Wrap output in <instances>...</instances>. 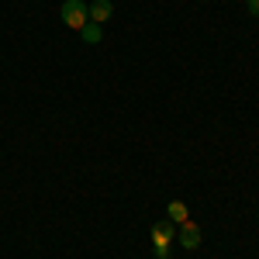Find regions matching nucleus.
<instances>
[{
    "label": "nucleus",
    "mask_w": 259,
    "mask_h": 259,
    "mask_svg": "<svg viewBox=\"0 0 259 259\" xmlns=\"http://www.w3.org/2000/svg\"><path fill=\"white\" fill-rule=\"evenodd\" d=\"M59 18L66 21V28H73V31H80L83 24L90 21V7L83 4V0H66L59 11Z\"/></svg>",
    "instance_id": "f257e3e1"
},
{
    "label": "nucleus",
    "mask_w": 259,
    "mask_h": 259,
    "mask_svg": "<svg viewBox=\"0 0 259 259\" xmlns=\"http://www.w3.org/2000/svg\"><path fill=\"white\" fill-rule=\"evenodd\" d=\"M173 242V221H156L152 225V245L156 249H169Z\"/></svg>",
    "instance_id": "f03ea898"
},
{
    "label": "nucleus",
    "mask_w": 259,
    "mask_h": 259,
    "mask_svg": "<svg viewBox=\"0 0 259 259\" xmlns=\"http://www.w3.org/2000/svg\"><path fill=\"white\" fill-rule=\"evenodd\" d=\"M180 245H183V249H197L200 245V228L194 221H183V225H180Z\"/></svg>",
    "instance_id": "7ed1b4c3"
},
{
    "label": "nucleus",
    "mask_w": 259,
    "mask_h": 259,
    "mask_svg": "<svg viewBox=\"0 0 259 259\" xmlns=\"http://www.w3.org/2000/svg\"><path fill=\"white\" fill-rule=\"evenodd\" d=\"M87 7H90V21H97V24L111 21V14H114L111 0H94V4H87Z\"/></svg>",
    "instance_id": "20e7f679"
},
{
    "label": "nucleus",
    "mask_w": 259,
    "mask_h": 259,
    "mask_svg": "<svg viewBox=\"0 0 259 259\" xmlns=\"http://www.w3.org/2000/svg\"><path fill=\"white\" fill-rule=\"evenodd\" d=\"M166 221H173V225H183V221H190V218H187V204H183V200H173V204L166 207Z\"/></svg>",
    "instance_id": "39448f33"
},
{
    "label": "nucleus",
    "mask_w": 259,
    "mask_h": 259,
    "mask_svg": "<svg viewBox=\"0 0 259 259\" xmlns=\"http://www.w3.org/2000/svg\"><path fill=\"white\" fill-rule=\"evenodd\" d=\"M80 35H83V41H90V45H97V41L104 38V31H100L97 21H87V24L80 28Z\"/></svg>",
    "instance_id": "423d86ee"
},
{
    "label": "nucleus",
    "mask_w": 259,
    "mask_h": 259,
    "mask_svg": "<svg viewBox=\"0 0 259 259\" xmlns=\"http://www.w3.org/2000/svg\"><path fill=\"white\" fill-rule=\"evenodd\" d=\"M245 4H249V11H252V14L259 18V0H245Z\"/></svg>",
    "instance_id": "0eeeda50"
}]
</instances>
